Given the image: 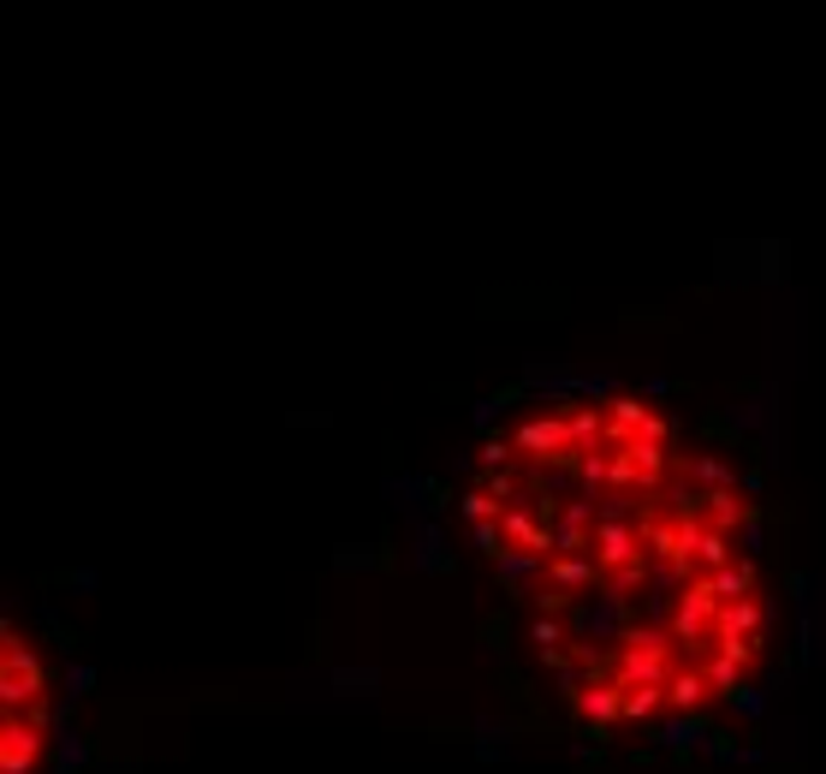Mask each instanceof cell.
I'll return each mask as SVG.
<instances>
[{
    "label": "cell",
    "mask_w": 826,
    "mask_h": 774,
    "mask_svg": "<svg viewBox=\"0 0 826 774\" xmlns=\"http://www.w3.org/2000/svg\"><path fill=\"white\" fill-rule=\"evenodd\" d=\"M696 667H702V674H707V685H714L719 697H737V691H744V662H731V655L707 650V655H702Z\"/></svg>",
    "instance_id": "ac0fdd59"
},
{
    "label": "cell",
    "mask_w": 826,
    "mask_h": 774,
    "mask_svg": "<svg viewBox=\"0 0 826 774\" xmlns=\"http://www.w3.org/2000/svg\"><path fill=\"white\" fill-rule=\"evenodd\" d=\"M518 393H524V382H518V388H506V393H488V400H476V412H470V423H476V429L488 435V429H494V417L506 412V405L518 400Z\"/></svg>",
    "instance_id": "4316f807"
},
{
    "label": "cell",
    "mask_w": 826,
    "mask_h": 774,
    "mask_svg": "<svg viewBox=\"0 0 826 774\" xmlns=\"http://www.w3.org/2000/svg\"><path fill=\"white\" fill-rule=\"evenodd\" d=\"M678 531H684V524H678ZM684 548H690V560H696L702 573H726V566L737 560V543H731L726 531H714V524H690Z\"/></svg>",
    "instance_id": "8992f818"
},
{
    "label": "cell",
    "mask_w": 826,
    "mask_h": 774,
    "mask_svg": "<svg viewBox=\"0 0 826 774\" xmlns=\"http://www.w3.org/2000/svg\"><path fill=\"white\" fill-rule=\"evenodd\" d=\"M678 674L672 667V632L667 625H630L618 637V685L625 691H642V685H667Z\"/></svg>",
    "instance_id": "6da1fadb"
},
{
    "label": "cell",
    "mask_w": 826,
    "mask_h": 774,
    "mask_svg": "<svg viewBox=\"0 0 826 774\" xmlns=\"http://www.w3.org/2000/svg\"><path fill=\"white\" fill-rule=\"evenodd\" d=\"M422 494H434V477H387V501L398 513H417Z\"/></svg>",
    "instance_id": "7402d4cb"
},
{
    "label": "cell",
    "mask_w": 826,
    "mask_h": 774,
    "mask_svg": "<svg viewBox=\"0 0 826 774\" xmlns=\"http://www.w3.org/2000/svg\"><path fill=\"white\" fill-rule=\"evenodd\" d=\"M648 578H654V566H648V560H637V566H625V573H613V578H607V596H618V602H630V590H642Z\"/></svg>",
    "instance_id": "83f0119b"
},
{
    "label": "cell",
    "mask_w": 826,
    "mask_h": 774,
    "mask_svg": "<svg viewBox=\"0 0 826 774\" xmlns=\"http://www.w3.org/2000/svg\"><path fill=\"white\" fill-rule=\"evenodd\" d=\"M642 543H648L642 524H613V519H601V524H595V543H588V548H595V566L613 578V573H625V566L642 560Z\"/></svg>",
    "instance_id": "277c9868"
},
{
    "label": "cell",
    "mask_w": 826,
    "mask_h": 774,
    "mask_svg": "<svg viewBox=\"0 0 826 774\" xmlns=\"http://www.w3.org/2000/svg\"><path fill=\"white\" fill-rule=\"evenodd\" d=\"M607 573H601L588 554H571V560H548V578H541V590H559V596H571V590H588V584H601Z\"/></svg>",
    "instance_id": "9c48e42d"
},
{
    "label": "cell",
    "mask_w": 826,
    "mask_h": 774,
    "mask_svg": "<svg viewBox=\"0 0 826 774\" xmlns=\"http://www.w3.org/2000/svg\"><path fill=\"white\" fill-rule=\"evenodd\" d=\"M529 644L548 655V650H559V644H571V625H565V620H553V613H541V620L529 625Z\"/></svg>",
    "instance_id": "484cf974"
},
{
    "label": "cell",
    "mask_w": 826,
    "mask_h": 774,
    "mask_svg": "<svg viewBox=\"0 0 826 774\" xmlns=\"http://www.w3.org/2000/svg\"><path fill=\"white\" fill-rule=\"evenodd\" d=\"M654 739L667 744L672 756H690V751H707L714 727H707V715H672V721H660V727H654Z\"/></svg>",
    "instance_id": "ba28073f"
},
{
    "label": "cell",
    "mask_w": 826,
    "mask_h": 774,
    "mask_svg": "<svg viewBox=\"0 0 826 774\" xmlns=\"http://www.w3.org/2000/svg\"><path fill=\"white\" fill-rule=\"evenodd\" d=\"M642 435H648V441H667V447H672V435H678V429H672V417H660V412H648V423H642Z\"/></svg>",
    "instance_id": "f35d334b"
},
{
    "label": "cell",
    "mask_w": 826,
    "mask_h": 774,
    "mask_svg": "<svg viewBox=\"0 0 826 774\" xmlns=\"http://www.w3.org/2000/svg\"><path fill=\"white\" fill-rule=\"evenodd\" d=\"M499 578H506L511 590H529V584L541 590V578H548V560H541V554H524V548H506V554H499Z\"/></svg>",
    "instance_id": "5bb4252c"
},
{
    "label": "cell",
    "mask_w": 826,
    "mask_h": 774,
    "mask_svg": "<svg viewBox=\"0 0 826 774\" xmlns=\"http://www.w3.org/2000/svg\"><path fill=\"white\" fill-rule=\"evenodd\" d=\"M737 543H744V560H756V554H761V506H756V513L744 519V531H737Z\"/></svg>",
    "instance_id": "e575fe53"
},
{
    "label": "cell",
    "mask_w": 826,
    "mask_h": 774,
    "mask_svg": "<svg viewBox=\"0 0 826 774\" xmlns=\"http://www.w3.org/2000/svg\"><path fill=\"white\" fill-rule=\"evenodd\" d=\"M660 704H667V685H642V691H625V721H654Z\"/></svg>",
    "instance_id": "d4e9b609"
},
{
    "label": "cell",
    "mask_w": 826,
    "mask_h": 774,
    "mask_svg": "<svg viewBox=\"0 0 826 774\" xmlns=\"http://www.w3.org/2000/svg\"><path fill=\"white\" fill-rule=\"evenodd\" d=\"M577 709L588 715V727H613V721H625V685H618V679H607V685H583Z\"/></svg>",
    "instance_id": "30bf717a"
},
{
    "label": "cell",
    "mask_w": 826,
    "mask_h": 774,
    "mask_svg": "<svg viewBox=\"0 0 826 774\" xmlns=\"http://www.w3.org/2000/svg\"><path fill=\"white\" fill-rule=\"evenodd\" d=\"M749 513H756V506H749V501H737V489H714V494H707V524H714V531H744V519Z\"/></svg>",
    "instance_id": "9a60e30c"
},
{
    "label": "cell",
    "mask_w": 826,
    "mask_h": 774,
    "mask_svg": "<svg viewBox=\"0 0 826 774\" xmlns=\"http://www.w3.org/2000/svg\"><path fill=\"white\" fill-rule=\"evenodd\" d=\"M482 489H488L494 501H518V477L511 471H482Z\"/></svg>",
    "instance_id": "836d02e7"
},
{
    "label": "cell",
    "mask_w": 826,
    "mask_h": 774,
    "mask_svg": "<svg viewBox=\"0 0 826 774\" xmlns=\"http://www.w3.org/2000/svg\"><path fill=\"white\" fill-rule=\"evenodd\" d=\"M476 733H482V744H476V756H482V763H494V756H506V727L482 721Z\"/></svg>",
    "instance_id": "1f68e13d"
},
{
    "label": "cell",
    "mask_w": 826,
    "mask_h": 774,
    "mask_svg": "<svg viewBox=\"0 0 826 774\" xmlns=\"http://www.w3.org/2000/svg\"><path fill=\"white\" fill-rule=\"evenodd\" d=\"M459 513H464V524H499V519L511 513V506L494 501L488 489H464V494H459Z\"/></svg>",
    "instance_id": "ffe728a7"
},
{
    "label": "cell",
    "mask_w": 826,
    "mask_h": 774,
    "mask_svg": "<svg viewBox=\"0 0 826 774\" xmlns=\"http://www.w3.org/2000/svg\"><path fill=\"white\" fill-rule=\"evenodd\" d=\"M60 774H71V768H60Z\"/></svg>",
    "instance_id": "b9f144b4"
},
{
    "label": "cell",
    "mask_w": 826,
    "mask_h": 774,
    "mask_svg": "<svg viewBox=\"0 0 826 774\" xmlns=\"http://www.w3.org/2000/svg\"><path fill=\"white\" fill-rule=\"evenodd\" d=\"M577 477H583L588 494H601V489H607V453H583V459H577Z\"/></svg>",
    "instance_id": "4dcf8cb0"
},
{
    "label": "cell",
    "mask_w": 826,
    "mask_h": 774,
    "mask_svg": "<svg viewBox=\"0 0 826 774\" xmlns=\"http://www.w3.org/2000/svg\"><path fill=\"white\" fill-rule=\"evenodd\" d=\"M333 691H345V697H381V674H375V667H333Z\"/></svg>",
    "instance_id": "603a6c76"
},
{
    "label": "cell",
    "mask_w": 826,
    "mask_h": 774,
    "mask_svg": "<svg viewBox=\"0 0 826 774\" xmlns=\"http://www.w3.org/2000/svg\"><path fill=\"white\" fill-rule=\"evenodd\" d=\"M333 566H339V573H357V566H368V554H363V548H339Z\"/></svg>",
    "instance_id": "ab89813d"
},
{
    "label": "cell",
    "mask_w": 826,
    "mask_h": 774,
    "mask_svg": "<svg viewBox=\"0 0 826 774\" xmlns=\"http://www.w3.org/2000/svg\"><path fill=\"white\" fill-rule=\"evenodd\" d=\"M90 685H96V674H90L84 662H71V667H66V691H71V704H78V697L90 691Z\"/></svg>",
    "instance_id": "74e56055"
},
{
    "label": "cell",
    "mask_w": 826,
    "mask_h": 774,
    "mask_svg": "<svg viewBox=\"0 0 826 774\" xmlns=\"http://www.w3.org/2000/svg\"><path fill=\"white\" fill-rule=\"evenodd\" d=\"M607 489H613V494H630V501L642 494V471H637V459H630L625 447L607 453Z\"/></svg>",
    "instance_id": "d6986e66"
},
{
    "label": "cell",
    "mask_w": 826,
    "mask_h": 774,
    "mask_svg": "<svg viewBox=\"0 0 826 774\" xmlns=\"http://www.w3.org/2000/svg\"><path fill=\"white\" fill-rule=\"evenodd\" d=\"M470 543H476L482 554H488L494 566H499V554L511 548V543H506V531H499V524H470Z\"/></svg>",
    "instance_id": "f546056e"
},
{
    "label": "cell",
    "mask_w": 826,
    "mask_h": 774,
    "mask_svg": "<svg viewBox=\"0 0 826 774\" xmlns=\"http://www.w3.org/2000/svg\"><path fill=\"white\" fill-rule=\"evenodd\" d=\"M667 393H672L667 375H648V382H642V400H667Z\"/></svg>",
    "instance_id": "60d3db41"
},
{
    "label": "cell",
    "mask_w": 826,
    "mask_h": 774,
    "mask_svg": "<svg viewBox=\"0 0 826 774\" xmlns=\"http://www.w3.org/2000/svg\"><path fill=\"white\" fill-rule=\"evenodd\" d=\"M690 477L702 483V494H714V489H737V471H731L726 459H714V453H696V459H690Z\"/></svg>",
    "instance_id": "44dd1931"
},
{
    "label": "cell",
    "mask_w": 826,
    "mask_h": 774,
    "mask_svg": "<svg viewBox=\"0 0 826 774\" xmlns=\"http://www.w3.org/2000/svg\"><path fill=\"white\" fill-rule=\"evenodd\" d=\"M731 704H737V715H744V721H761V715H767V697H761V691H749V685L731 697Z\"/></svg>",
    "instance_id": "8d00e7d4"
},
{
    "label": "cell",
    "mask_w": 826,
    "mask_h": 774,
    "mask_svg": "<svg viewBox=\"0 0 826 774\" xmlns=\"http://www.w3.org/2000/svg\"><path fill=\"white\" fill-rule=\"evenodd\" d=\"M565 625H571V637H588V644H618V637L630 632V625H625V602L607 596V590H601L588 608H571Z\"/></svg>",
    "instance_id": "5b68a950"
},
{
    "label": "cell",
    "mask_w": 826,
    "mask_h": 774,
    "mask_svg": "<svg viewBox=\"0 0 826 774\" xmlns=\"http://www.w3.org/2000/svg\"><path fill=\"white\" fill-rule=\"evenodd\" d=\"M565 429H571V447L577 453H601V441H607V412H601V405H577V412L565 417Z\"/></svg>",
    "instance_id": "4fadbf2b"
},
{
    "label": "cell",
    "mask_w": 826,
    "mask_h": 774,
    "mask_svg": "<svg viewBox=\"0 0 826 774\" xmlns=\"http://www.w3.org/2000/svg\"><path fill=\"white\" fill-rule=\"evenodd\" d=\"M625 453L637 459V471H642V494H654L660 483H667V465H672V447L667 441H648V435H637Z\"/></svg>",
    "instance_id": "7c38bea8"
},
{
    "label": "cell",
    "mask_w": 826,
    "mask_h": 774,
    "mask_svg": "<svg viewBox=\"0 0 826 774\" xmlns=\"http://www.w3.org/2000/svg\"><path fill=\"white\" fill-rule=\"evenodd\" d=\"M707 756H714V763H744V744L726 739V733H714V739H707Z\"/></svg>",
    "instance_id": "d590c367"
},
{
    "label": "cell",
    "mask_w": 826,
    "mask_h": 774,
    "mask_svg": "<svg viewBox=\"0 0 826 774\" xmlns=\"http://www.w3.org/2000/svg\"><path fill=\"white\" fill-rule=\"evenodd\" d=\"M417 566L422 573H452V554H447V543H440V524L434 519H417Z\"/></svg>",
    "instance_id": "2e32d148"
},
{
    "label": "cell",
    "mask_w": 826,
    "mask_h": 774,
    "mask_svg": "<svg viewBox=\"0 0 826 774\" xmlns=\"http://www.w3.org/2000/svg\"><path fill=\"white\" fill-rule=\"evenodd\" d=\"M511 447H518V453H529V459H548V465H577V459H583V453L571 447L565 417H529V423H518Z\"/></svg>",
    "instance_id": "7a4b0ae2"
},
{
    "label": "cell",
    "mask_w": 826,
    "mask_h": 774,
    "mask_svg": "<svg viewBox=\"0 0 826 774\" xmlns=\"http://www.w3.org/2000/svg\"><path fill=\"white\" fill-rule=\"evenodd\" d=\"M476 459H482V471H506V459H511V441H499V435H488V441L476 447Z\"/></svg>",
    "instance_id": "d6a6232c"
},
{
    "label": "cell",
    "mask_w": 826,
    "mask_h": 774,
    "mask_svg": "<svg viewBox=\"0 0 826 774\" xmlns=\"http://www.w3.org/2000/svg\"><path fill=\"white\" fill-rule=\"evenodd\" d=\"M571 393H588V400L613 405V400H618V382H613V375H583V370H571Z\"/></svg>",
    "instance_id": "f1b7e54d"
},
{
    "label": "cell",
    "mask_w": 826,
    "mask_h": 774,
    "mask_svg": "<svg viewBox=\"0 0 826 774\" xmlns=\"http://www.w3.org/2000/svg\"><path fill=\"white\" fill-rule=\"evenodd\" d=\"M707 691H714V685H707V674H702L696 662H690V667H678V674L667 679V704H672L678 715H702Z\"/></svg>",
    "instance_id": "8fae6325"
},
{
    "label": "cell",
    "mask_w": 826,
    "mask_h": 774,
    "mask_svg": "<svg viewBox=\"0 0 826 774\" xmlns=\"http://www.w3.org/2000/svg\"><path fill=\"white\" fill-rule=\"evenodd\" d=\"M499 531H506V543H511V548H524V554H541V560H553V531L536 519V506H511V513L499 519Z\"/></svg>",
    "instance_id": "52a82bcc"
},
{
    "label": "cell",
    "mask_w": 826,
    "mask_h": 774,
    "mask_svg": "<svg viewBox=\"0 0 826 774\" xmlns=\"http://www.w3.org/2000/svg\"><path fill=\"white\" fill-rule=\"evenodd\" d=\"M42 751H48V733L31 727L24 715H7V727H0V774H36Z\"/></svg>",
    "instance_id": "3957f363"
},
{
    "label": "cell",
    "mask_w": 826,
    "mask_h": 774,
    "mask_svg": "<svg viewBox=\"0 0 826 774\" xmlns=\"http://www.w3.org/2000/svg\"><path fill=\"white\" fill-rule=\"evenodd\" d=\"M54 756H60V768H71V774L90 763V744H84V733H71V721H60V733H54Z\"/></svg>",
    "instance_id": "cb8c5ba5"
},
{
    "label": "cell",
    "mask_w": 826,
    "mask_h": 774,
    "mask_svg": "<svg viewBox=\"0 0 826 774\" xmlns=\"http://www.w3.org/2000/svg\"><path fill=\"white\" fill-rule=\"evenodd\" d=\"M707 578H714L719 602H744V596H756V560H731L726 573H707Z\"/></svg>",
    "instance_id": "e0dca14e"
}]
</instances>
